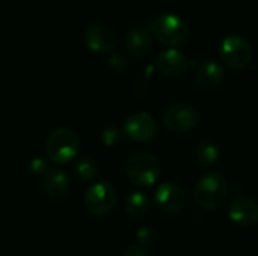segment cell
I'll list each match as a JSON object with an SVG mask.
<instances>
[{
	"label": "cell",
	"mask_w": 258,
	"mask_h": 256,
	"mask_svg": "<svg viewBox=\"0 0 258 256\" xmlns=\"http://www.w3.org/2000/svg\"><path fill=\"white\" fill-rule=\"evenodd\" d=\"M228 195L227 178L219 172L204 174L194 189V199L198 207L207 211L218 210L224 205Z\"/></svg>",
	"instance_id": "cell-1"
},
{
	"label": "cell",
	"mask_w": 258,
	"mask_h": 256,
	"mask_svg": "<svg viewBox=\"0 0 258 256\" xmlns=\"http://www.w3.org/2000/svg\"><path fill=\"white\" fill-rule=\"evenodd\" d=\"M80 151V139L76 131L67 127L53 130L45 142V154L48 161L54 164H67L73 161Z\"/></svg>",
	"instance_id": "cell-2"
},
{
	"label": "cell",
	"mask_w": 258,
	"mask_h": 256,
	"mask_svg": "<svg viewBox=\"0 0 258 256\" xmlns=\"http://www.w3.org/2000/svg\"><path fill=\"white\" fill-rule=\"evenodd\" d=\"M124 170L127 178L135 186L150 187L159 181L162 175V164L156 155L139 151L127 158Z\"/></svg>",
	"instance_id": "cell-3"
},
{
	"label": "cell",
	"mask_w": 258,
	"mask_h": 256,
	"mask_svg": "<svg viewBox=\"0 0 258 256\" xmlns=\"http://www.w3.org/2000/svg\"><path fill=\"white\" fill-rule=\"evenodd\" d=\"M151 33L165 45L180 47L189 39L190 29L187 21L172 12L159 15L151 24Z\"/></svg>",
	"instance_id": "cell-4"
},
{
	"label": "cell",
	"mask_w": 258,
	"mask_h": 256,
	"mask_svg": "<svg viewBox=\"0 0 258 256\" xmlns=\"http://www.w3.org/2000/svg\"><path fill=\"white\" fill-rule=\"evenodd\" d=\"M116 189L107 181H98L88 187L83 196V204L92 216H106L116 205Z\"/></svg>",
	"instance_id": "cell-5"
},
{
	"label": "cell",
	"mask_w": 258,
	"mask_h": 256,
	"mask_svg": "<svg viewBox=\"0 0 258 256\" xmlns=\"http://www.w3.org/2000/svg\"><path fill=\"white\" fill-rule=\"evenodd\" d=\"M221 59L233 69H245L251 65L254 51L252 45L239 35L227 36L221 44Z\"/></svg>",
	"instance_id": "cell-6"
},
{
	"label": "cell",
	"mask_w": 258,
	"mask_h": 256,
	"mask_svg": "<svg viewBox=\"0 0 258 256\" xmlns=\"http://www.w3.org/2000/svg\"><path fill=\"white\" fill-rule=\"evenodd\" d=\"M201 121L198 109L187 103H178L166 109L163 113V124L174 133H186L194 130Z\"/></svg>",
	"instance_id": "cell-7"
},
{
	"label": "cell",
	"mask_w": 258,
	"mask_h": 256,
	"mask_svg": "<svg viewBox=\"0 0 258 256\" xmlns=\"http://www.w3.org/2000/svg\"><path fill=\"white\" fill-rule=\"evenodd\" d=\"M124 133L133 142L147 143L157 137L159 125L150 113L135 112L124 122Z\"/></svg>",
	"instance_id": "cell-8"
},
{
	"label": "cell",
	"mask_w": 258,
	"mask_h": 256,
	"mask_svg": "<svg viewBox=\"0 0 258 256\" xmlns=\"http://www.w3.org/2000/svg\"><path fill=\"white\" fill-rule=\"evenodd\" d=\"M154 201L163 213L174 216L184 210L187 204V196L180 184L168 181L157 187L154 193Z\"/></svg>",
	"instance_id": "cell-9"
},
{
	"label": "cell",
	"mask_w": 258,
	"mask_h": 256,
	"mask_svg": "<svg viewBox=\"0 0 258 256\" xmlns=\"http://www.w3.org/2000/svg\"><path fill=\"white\" fill-rule=\"evenodd\" d=\"M83 42L94 53H112L118 45V36L104 24H92L83 32Z\"/></svg>",
	"instance_id": "cell-10"
},
{
	"label": "cell",
	"mask_w": 258,
	"mask_h": 256,
	"mask_svg": "<svg viewBox=\"0 0 258 256\" xmlns=\"http://www.w3.org/2000/svg\"><path fill=\"white\" fill-rule=\"evenodd\" d=\"M228 216L240 226H255L258 223V202L249 196L237 195L228 204Z\"/></svg>",
	"instance_id": "cell-11"
},
{
	"label": "cell",
	"mask_w": 258,
	"mask_h": 256,
	"mask_svg": "<svg viewBox=\"0 0 258 256\" xmlns=\"http://www.w3.org/2000/svg\"><path fill=\"white\" fill-rule=\"evenodd\" d=\"M156 66L159 72L166 77H178L187 69L189 60L184 53H181L175 47H169L157 54Z\"/></svg>",
	"instance_id": "cell-12"
},
{
	"label": "cell",
	"mask_w": 258,
	"mask_h": 256,
	"mask_svg": "<svg viewBox=\"0 0 258 256\" xmlns=\"http://www.w3.org/2000/svg\"><path fill=\"white\" fill-rule=\"evenodd\" d=\"M151 45H153L151 30H148L145 26H141V24L133 26L124 38V47L127 53L135 57H142L148 54V51L151 50Z\"/></svg>",
	"instance_id": "cell-13"
},
{
	"label": "cell",
	"mask_w": 258,
	"mask_h": 256,
	"mask_svg": "<svg viewBox=\"0 0 258 256\" xmlns=\"http://www.w3.org/2000/svg\"><path fill=\"white\" fill-rule=\"evenodd\" d=\"M225 80V68L218 60H204L197 71V83L204 89H215Z\"/></svg>",
	"instance_id": "cell-14"
},
{
	"label": "cell",
	"mask_w": 258,
	"mask_h": 256,
	"mask_svg": "<svg viewBox=\"0 0 258 256\" xmlns=\"http://www.w3.org/2000/svg\"><path fill=\"white\" fill-rule=\"evenodd\" d=\"M70 190V178L63 170L50 169L42 178V192L53 199L63 198Z\"/></svg>",
	"instance_id": "cell-15"
},
{
	"label": "cell",
	"mask_w": 258,
	"mask_h": 256,
	"mask_svg": "<svg viewBox=\"0 0 258 256\" xmlns=\"http://www.w3.org/2000/svg\"><path fill=\"white\" fill-rule=\"evenodd\" d=\"M219 155H221V151H219V146L215 140L204 139L197 145L195 157H197L198 164L204 169L212 167L219 160Z\"/></svg>",
	"instance_id": "cell-16"
},
{
	"label": "cell",
	"mask_w": 258,
	"mask_h": 256,
	"mask_svg": "<svg viewBox=\"0 0 258 256\" xmlns=\"http://www.w3.org/2000/svg\"><path fill=\"white\" fill-rule=\"evenodd\" d=\"M124 208L133 217H144L151 208V201L144 192H133L127 196Z\"/></svg>",
	"instance_id": "cell-17"
},
{
	"label": "cell",
	"mask_w": 258,
	"mask_h": 256,
	"mask_svg": "<svg viewBox=\"0 0 258 256\" xmlns=\"http://www.w3.org/2000/svg\"><path fill=\"white\" fill-rule=\"evenodd\" d=\"M74 174L79 180L92 181L98 177V166L91 157H80L74 161Z\"/></svg>",
	"instance_id": "cell-18"
},
{
	"label": "cell",
	"mask_w": 258,
	"mask_h": 256,
	"mask_svg": "<svg viewBox=\"0 0 258 256\" xmlns=\"http://www.w3.org/2000/svg\"><path fill=\"white\" fill-rule=\"evenodd\" d=\"M29 169H30V174H32L33 177L42 180V178L48 174L50 164H48V160H45V158H42V157H36V158H33V160L30 161Z\"/></svg>",
	"instance_id": "cell-19"
},
{
	"label": "cell",
	"mask_w": 258,
	"mask_h": 256,
	"mask_svg": "<svg viewBox=\"0 0 258 256\" xmlns=\"http://www.w3.org/2000/svg\"><path fill=\"white\" fill-rule=\"evenodd\" d=\"M136 238H138V243L144 247L147 246H151L154 244L156 238H157V232L151 228V226H142L138 229L136 232Z\"/></svg>",
	"instance_id": "cell-20"
},
{
	"label": "cell",
	"mask_w": 258,
	"mask_h": 256,
	"mask_svg": "<svg viewBox=\"0 0 258 256\" xmlns=\"http://www.w3.org/2000/svg\"><path fill=\"white\" fill-rule=\"evenodd\" d=\"M103 143L106 146H113L119 142L121 139V133L116 127H107L104 131H103Z\"/></svg>",
	"instance_id": "cell-21"
},
{
	"label": "cell",
	"mask_w": 258,
	"mask_h": 256,
	"mask_svg": "<svg viewBox=\"0 0 258 256\" xmlns=\"http://www.w3.org/2000/svg\"><path fill=\"white\" fill-rule=\"evenodd\" d=\"M110 66L115 69V71H124L125 66H127V59L121 54H113L110 57Z\"/></svg>",
	"instance_id": "cell-22"
},
{
	"label": "cell",
	"mask_w": 258,
	"mask_h": 256,
	"mask_svg": "<svg viewBox=\"0 0 258 256\" xmlns=\"http://www.w3.org/2000/svg\"><path fill=\"white\" fill-rule=\"evenodd\" d=\"M122 256H151L145 249L138 247V246H132L128 249H125V252L122 253Z\"/></svg>",
	"instance_id": "cell-23"
}]
</instances>
